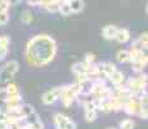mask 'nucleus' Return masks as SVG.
Listing matches in <instances>:
<instances>
[{
    "label": "nucleus",
    "instance_id": "28",
    "mask_svg": "<svg viewBox=\"0 0 148 129\" xmlns=\"http://www.w3.org/2000/svg\"><path fill=\"white\" fill-rule=\"evenodd\" d=\"M63 129H76V123L72 121V120H68V121L66 123V125H64Z\"/></svg>",
    "mask_w": 148,
    "mask_h": 129
},
{
    "label": "nucleus",
    "instance_id": "31",
    "mask_svg": "<svg viewBox=\"0 0 148 129\" xmlns=\"http://www.w3.org/2000/svg\"><path fill=\"white\" fill-rule=\"evenodd\" d=\"M19 1H22V0H9V3H10L12 5H14V4H18Z\"/></svg>",
    "mask_w": 148,
    "mask_h": 129
},
{
    "label": "nucleus",
    "instance_id": "27",
    "mask_svg": "<svg viewBox=\"0 0 148 129\" xmlns=\"http://www.w3.org/2000/svg\"><path fill=\"white\" fill-rule=\"evenodd\" d=\"M140 53H142V58L148 61V45H143V47H142Z\"/></svg>",
    "mask_w": 148,
    "mask_h": 129
},
{
    "label": "nucleus",
    "instance_id": "10",
    "mask_svg": "<svg viewBox=\"0 0 148 129\" xmlns=\"http://www.w3.org/2000/svg\"><path fill=\"white\" fill-rule=\"evenodd\" d=\"M108 77H110L111 83H112L113 85H116V87H117V85H120L121 83L124 81V74H122L121 71H117V70H116L112 75L108 76Z\"/></svg>",
    "mask_w": 148,
    "mask_h": 129
},
{
    "label": "nucleus",
    "instance_id": "30",
    "mask_svg": "<svg viewBox=\"0 0 148 129\" xmlns=\"http://www.w3.org/2000/svg\"><path fill=\"white\" fill-rule=\"evenodd\" d=\"M0 129H9L8 124L5 123V120H0Z\"/></svg>",
    "mask_w": 148,
    "mask_h": 129
},
{
    "label": "nucleus",
    "instance_id": "23",
    "mask_svg": "<svg viewBox=\"0 0 148 129\" xmlns=\"http://www.w3.org/2000/svg\"><path fill=\"white\" fill-rule=\"evenodd\" d=\"M7 90H8V93H9V94L19 93V89H18V87H17L16 84H9V85L7 87Z\"/></svg>",
    "mask_w": 148,
    "mask_h": 129
},
{
    "label": "nucleus",
    "instance_id": "26",
    "mask_svg": "<svg viewBox=\"0 0 148 129\" xmlns=\"http://www.w3.org/2000/svg\"><path fill=\"white\" fill-rule=\"evenodd\" d=\"M85 63L88 65H93V62H94V54L93 53H86L85 54Z\"/></svg>",
    "mask_w": 148,
    "mask_h": 129
},
{
    "label": "nucleus",
    "instance_id": "7",
    "mask_svg": "<svg viewBox=\"0 0 148 129\" xmlns=\"http://www.w3.org/2000/svg\"><path fill=\"white\" fill-rule=\"evenodd\" d=\"M116 32H117V27L113 25H108L106 27L102 30V35H103L104 39L107 40H111V39H115L116 36Z\"/></svg>",
    "mask_w": 148,
    "mask_h": 129
},
{
    "label": "nucleus",
    "instance_id": "33",
    "mask_svg": "<svg viewBox=\"0 0 148 129\" xmlns=\"http://www.w3.org/2000/svg\"><path fill=\"white\" fill-rule=\"evenodd\" d=\"M108 129H116V128H108Z\"/></svg>",
    "mask_w": 148,
    "mask_h": 129
},
{
    "label": "nucleus",
    "instance_id": "9",
    "mask_svg": "<svg viewBox=\"0 0 148 129\" xmlns=\"http://www.w3.org/2000/svg\"><path fill=\"white\" fill-rule=\"evenodd\" d=\"M68 120H70V117L62 115V114H56V115H54V123H56L58 129H63Z\"/></svg>",
    "mask_w": 148,
    "mask_h": 129
},
{
    "label": "nucleus",
    "instance_id": "13",
    "mask_svg": "<svg viewBox=\"0 0 148 129\" xmlns=\"http://www.w3.org/2000/svg\"><path fill=\"white\" fill-rule=\"evenodd\" d=\"M116 58H117L119 62H121V63H125V62H129L130 61V53L129 50H119L117 54H116Z\"/></svg>",
    "mask_w": 148,
    "mask_h": 129
},
{
    "label": "nucleus",
    "instance_id": "21",
    "mask_svg": "<svg viewBox=\"0 0 148 129\" xmlns=\"http://www.w3.org/2000/svg\"><path fill=\"white\" fill-rule=\"evenodd\" d=\"M10 39L8 36H0V48H9Z\"/></svg>",
    "mask_w": 148,
    "mask_h": 129
},
{
    "label": "nucleus",
    "instance_id": "17",
    "mask_svg": "<svg viewBox=\"0 0 148 129\" xmlns=\"http://www.w3.org/2000/svg\"><path fill=\"white\" fill-rule=\"evenodd\" d=\"M135 123L132 119H125L120 123V129H134Z\"/></svg>",
    "mask_w": 148,
    "mask_h": 129
},
{
    "label": "nucleus",
    "instance_id": "6",
    "mask_svg": "<svg viewBox=\"0 0 148 129\" xmlns=\"http://www.w3.org/2000/svg\"><path fill=\"white\" fill-rule=\"evenodd\" d=\"M90 65L85 63V62H76V63L72 65L71 67V71H72L75 75H79V74H88V68H89Z\"/></svg>",
    "mask_w": 148,
    "mask_h": 129
},
{
    "label": "nucleus",
    "instance_id": "29",
    "mask_svg": "<svg viewBox=\"0 0 148 129\" xmlns=\"http://www.w3.org/2000/svg\"><path fill=\"white\" fill-rule=\"evenodd\" d=\"M28 5H32V7H36V5H40V0H27Z\"/></svg>",
    "mask_w": 148,
    "mask_h": 129
},
{
    "label": "nucleus",
    "instance_id": "32",
    "mask_svg": "<svg viewBox=\"0 0 148 129\" xmlns=\"http://www.w3.org/2000/svg\"><path fill=\"white\" fill-rule=\"evenodd\" d=\"M146 12H147V14H148V4H147V8H146Z\"/></svg>",
    "mask_w": 148,
    "mask_h": 129
},
{
    "label": "nucleus",
    "instance_id": "2",
    "mask_svg": "<svg viewBox=\"0 0 148 129\" xmlns=\"http://www.w3.org/2000/svg\"><path fill=\"white\" fill-rule=\"evenodd\" d=\"M148 85V75L147 74H140L139 76L133 77L129 80L127 83V87L130 88V90L133 92V96L136 98L140 99L142 94L146 92V88Z\"/></svg>",
    "mask_w": 148,
    "mask_h": 129
},
{
    "label": "nucleus",
    "instance_id": "11",
    "mask_svg": "<svg viewBox=\"0 0 148 129\" xmlns=\"http://www.w3.org/2000/svg\"><path fill=\"white\" fill-rule=\"evenodd\" d=\"M58 12L61 13L62 16H64V17L71 16V13H72V9H71L70 3H67V1L59 3V9H58Z\"/></svg>",
    "mask_w": 148,
    "mask_h": 129
},
{
    "label": "nucleus",
    "instance_id": "20",
    "mask_svg": "<svg viewBox=\"0 0 148 129\" xmlns=\"http://www.w3.org/2000/svg\"><path fill=\"white\" fill-rule=\"evenodd\" d=\"M10 3L9 0H0V12H8L10 8Z\"/></svg>",
    "mask_w": 148,
    "mask_h": 129
},
{
    "label": "nucleus",
    "instance_id": "1",
    "mask_svg": "<svg viewBox=\"0 0 148 129\" xmlns=\"http://www.w3.org/2000/svg\"><path fill=\"white\" fill-rule=\"evenodd\" d=\"M57 54V43L49 35H35L28 40L26 47V59L34 67L49 65Z\"/></svg>",
    "mask_w": 148,
    "mask_h": 129
},
{
    "label": "nucleus",
    "instance_id": "22",
    "mask_svg": "<svg viewBox=\"0 0 148 129\" xmlns=\"http://www.w3.org/2000/svg\"><path fill=\"white\" fill-rule=\"evenodd\" d=\"M9 21V14L8 12H0V25H5Z\"/></svg>",
    "mask_w": 148,
    "mask_h": 129
},
{
    "label": "nucleus",
    "instance_id": "14",
    "mask_svg": "<svg viewBox=\"0 0 148 129\" xmlns=\"http://www.w3.org/2000/svg\"><path fill=\"white\" fill-rule=\"evenodd\" d=\"M132 63H133V70L136 71V72H140V71L144 70V67L147 66L148 61L147 59H144V58H140V59H138V61H135V62H132Z\"/></svg>",
    "mask_w": 148,
    "mask_h": 129
},
{
    "label": "nucleus",
    "instance_id": "5",
    "mask_svg": "<svg viewBox=\"0 0 148 129\" xmlns=\"http://www.w3.org/2000/svg\"><path fill=\"white\" fill-rule=\"evenodd\" d=\"M25 119L27 120V124L30 125L32 129H42V128H44V125H42V121L40 120V116L36 114V111L31 112L30 115H27Z\"/></svg>",
    "mask_w": 148,
    "mask_h": 129
},
{
    "label": "nucleus",
    "instance_id": "15",
    "mask_svg": "<svg viewBox=\"0 0 148 129\" xmlns=\"http://www.w3.org/2000/svg\"><path fill=\"white\" fill-rule=\"evenodd\" d=\"M116 71V66L112 63V62H107V63H103V74L104 76L108 77L111 76L113 72Z\"/></svg>",
    "mask_w": 148,
    "mask_h": 129
},
{
    "label": "nucleus",
    "instance_id": "18",
    "mask_svg": "<svg viewBox=\"0 0 148 129\" xmlns=\"http://www.w3.org/2000/svg\"><path fill=\"white\" fill-rule=\"evenodd\" d=\"M85 119H86V121H94L97 119V110L85 111Z\"/></svg>",
    "mask_w": 148,
    "mask_h": 129
},
{
    "label": "nucleus",
    "instance_id": "16",
    "mask_svg": "<svg viewBox=\"0 0 148 129\" xmlns=\"http://www.w3.org/2000/svg\"><path fill=\"white\" fill-rule=\"evenodd\" d=\"M45 9H47L48 12H50V13L58 12V9H59V1H57V0H53V1H50L49 4L45 7Z\"/></svg>",
    "mask_w": 148,
    "mask_h": 129
},
{
    "label": "nucleus",
    "instance_id": "4",
    "mask_svg": "<svg viewBox=\"0 0 148 129\" xmlns=\"http://www.w3.org/2000/svg\"><path fill=\"white\" fill-rule=\"evenodd\" d=\"M61 93H62V87H56V88H53L52 90L42 94L41 101L44 105H53V103L61 97Z\"/></svg>",
    "mask_w": 148,
    "mask_h": 129
},
{
    "label": "nucleus",
    "instance_id": "25",
    "mask_svg": "<svg viewBox=\"0 0 148 129\" xmlns=\"http://www.w3.org/2000/svg\"><path fill=\"white\" fill-rule=\"evenodd\" d=\"M8 97H9V93H8L7 88H0V99H3V101H7Z\"/></svg>",
    "mask_w": 148,
    "mask_h": 129
},
{
    "label": "nucleus",
    "instance_id": "3",
    "mask_svg": "<svg viewBox=\"0 0 148 129\" xmlns=\"http://www.w3.org/2000/svg\"><path fill=\"white\" fill-rule=\"evenodd\" d=\"M18 70H19V63L16 59L7 62L0 70V83H7L10 79H13L14 75L18 72Z\"/></svg>",
    "mask_w": 148,
    "mask_h": 129
},
{
    "label": "nucleus",
    "instance_id": "8",
    "mask_svg": "<svg viewBox=\"0 0 148 129\" xmlns=\"http://www.w3.org/2000/svg\"><path fill=\"white\" fill-rule=\"evenodd\" d=\"M115 39L117 40L119 43H121V44H124V43L129 41V39H130V32H129V30H126V28H117V32H116Z\"/></svg>",
    "mask_w": 148,
    "mask_h": 129
},
{
    "label": "nucleus",
    "instance_id": "19",
    "mask_svg": "<svg viewBox=\"0 0 148 129\" xmlns=\"http://www.w3.org/2000/svg\"><path fill=\"white\" fill-rule=\"evenodd\" d=\"M21 19L23 23H30V22H32V14L28 12V10H25V12L22 13Z\"/></svg>",
    "mask_w": 148,
    "mask_h": 129
},
{
    "label": "nucleus",
    "instance_id": "12",
    "mask_svg": "<svg viewBox=\"0 0 148 129\" xmlns=\"http://www.w3.org/2000/svg\"><path fill=\"white\" fill-rule=\"evenodd\" d=\"M70 5L71 9H72V13H79L84 9V1L82 0H70Z\"/></svg>",
    "mask_w": 148,
    "mask_h": 129
},
{
    "label": "nucleus",
    "instance_id": "24",
    "mask_svg": "<svg viewBox=\"0 0 148 129\" xmlns=\"http://www.w3.org/2000/svg\"><path fill=\"white\" fill-rule=\"evenodd\" d=\"M138 40L140 41V44H142V45H148V32L140 34V36L138 38Z\"/></svg>",
    "mask_w": 148,
    "mask_h": 129
}]
</instances>
